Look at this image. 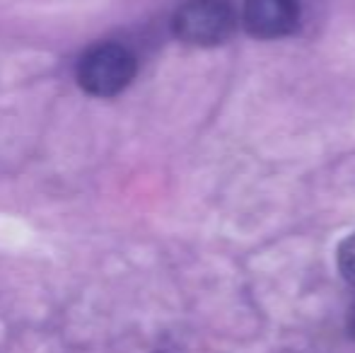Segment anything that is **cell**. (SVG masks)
<instances>
[{"label": "cell", "mask_w": 355, "mask_h": 353, "mask_svg": "<svg viewBox=\"0 0 355 353\" xmlns=\"http://www.w3.org/2000/svg\"><path fill=\"white\" fill-rule=\"evenodd\" d=\"M75 78L87 94L114 97L123 92L136 78V56L121 44H97L87 53H83L75 68Z\"/></svg>", "instance_id": "1"}, {"label": "cell", "mask_w": 355, "mask_h": 353, "mask_svg": "<svg viewBox=\"0 0 355 353\" xmlns=\"http://www.w3.org/2000/svg\"><path fill=\"white\" fill-rule=\"evenodd\" d=\"M237 17L225 0H189L174 12L172 29L189 46H220L234 34Z\"/></svg>", "instance_id": "2"}, {"label": "cell", "mask_w": 355, "mask_h": 353, "mask_svg": "<svg viewBox=\"0 0 355 353\" xmlns=\"http://www.w3.org/2000/svg\"><path fill=\"white\" fill-rule=\"evenodd\" d=\"M242 22L257 39L288 37L300 24L297 0H244Z\"/></svg>", "instance_id": "3"}, {"label": "cell", "mask_w": 355, "mask_h": 353, "mask_svg": "<svg viewBox=\"0 0 355 353\" xmlns=\"http://www.w3.org/2000/svg\"><path fill=\"white\" fill-rule=\"evenodd\" d=\"M338 271L348 283L355 286V232L348 235L338 247Z\"/></svg>", "instance_id": "4"}, {"label": "cell", "mask_w": 355, "mask_h": 353, "mask_svg": "<svg viewBox=\"0 0 355 353\" xmlns=\"http://www.w3.org/2000/svg\"><path fill=\"white\" fill-rule=\"evenodd\" d=\"M348 332H351V336L355 339V302L351 305V310H348Z\"/></svg>", "instance_id": "5"}, {"label": "cell", "mask_w": 355, "mask_h": 353, "mask_svg": "<svg viewBox=\"0 0 355 353\" xmlns=\"http://www.w3.org/2000/svg\"><path fill=\"white\" fill-rule=\"evenodd\" d=\"M283 353H295V351H283Z\"/></svg>", "instance_id": "6"}, {"label": "cell", "mask_w": 355, "mask_h": 353, "mask_svg": "<svg viewBox=\"0 0 355 353\" xmlns=\"http://www.w3.org/2000/svg\"><path fill=\"white\" fill-rule=\"evenodd\" d=\"M157 353H167V351H157Z\"/></svg>", "instance_id": "7"}]
</instances>
